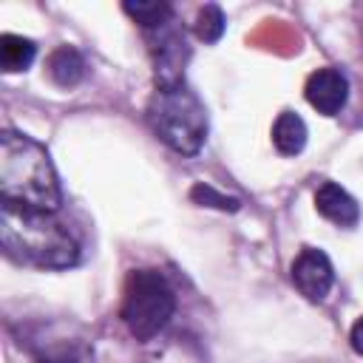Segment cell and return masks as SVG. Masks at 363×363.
Listing matches in <instances>:
<instances>
[{
    "label": "cell",
    "instance_id": "4fadbf2b",
    "mask_svg": "<svg viewBox=\"0 0 363 363\" xmlns=\"http://www.w3.org/2000/svg\"><path fill=\"white\" fill-rule=\"evenodd\" d=\"M190 199H193V201H199V204L216 207V210H230V213H235V210L241 207V201H238V199L224 196V193H218V190H216V187H210V184H196V187L190 190Z\"/></svg>",
    "mask_w": 363,
    "mask_h": 363
},
{
    "label": "cell",
    "instance_id": "277c9868",
    "mask_svg": "<svg viewBox=\"0 0 363 363\" xmlns=\"http://www.w3.org/2000/svg\"><path fill=\"white\" fill-rule=\"evenodd\" d=\"M176 312V295L156 269H133L125 281L122 320L136 340L156 337Z\"/></svg>",
    "mask_w": 363,
    "mask_h": 363
},
{
    "label": "cell",
    "instance_id": "ba28073f",
    "mask_svg": "<svg viewBox=\"0 0 363 363\" xmlns=\"http://www.w3.org/2000/svg\"><path fill=\"white\" fill-rule=\"evenodd\" d=\"M48 77L60 88H74L85 77V60L74 45H60L48 57Z\"/></svg>",
    "mask_w": 363,
    "mask_h": 363
},
{
    "label": "cell",
    "instance_id": "7a4b0ae2",
    "mask_svg": "<svg viewBox=\"0 0 363 363\" xmlns=\"http://www.w3.org/2000/svg\"><path fill=\"white\" fill-rule=\"evenodd\" d=\"M0 238L14 261L40 269H68L79 258L77 238L54 218V213H37L3 201Z\"/></svg>",
    "mask_w": 363,
    "mask_h": 363
},
{
    "label": "cell",
    "instance_id": "30bf717a",
    "mask_svg": "<svg viewBox=\"0 0 363 363\" xmlns=\"http://www.w3.org/2000/svg\"><path fill=\"white\" fill-rule=\"evenodd\" d=\"M37 57V45L28 37L20 34H3L0 37V68L6 74H20L26 71Z\"/></svg>",
    "mask_w": 363,
    "mask_h": 363
},
{
    "label": "cell",
    "instance_id": "8992f818",
    "mask_svg": "<svg viewBox=\"0 0 363 363\" xmlns=\"http://www.w3.org/2000/svg\"><path fill=\"white\" fill-rule=\"evenodd\" d=\"M303 94H306V102L318 113L335 116L343 111V105L349 99V79L337 68H318L315 74H309Z\"/></svg>",
    "mask_w": 363,
    "mask_h": 363
},
{
    "label": "cell",
    "instance_id": "5bb4252c",
    "mask_svg": "<svg viewBox=\"0 0 363 363\" xmlns=\"http://www.w3.org/2000/svg\"><path fill=\"white\" fill-rule=\"evenodd\" d=\"M349 340H352V349L363 357V318H357L354 320V326H352V335H349Z\"/></svg>",
    "mask_w": 363,
    "mask_h": 363
},
{
    "label": "cell",
    "instance_id": "3957f363",
    "mask_svg": "<svg viewBox=\"0 0 363 363\" xmlns=\"http://www.w3.org/2000/svg\"><path fill=\"white\" fill-rule=\"evenodd\" d=\"M147 122L167 147L184 156L199 153L207 139V111L184 82L156 85L147 102Z\"/></svg>",
    "mask_w": 363,
    "mask_h": 363
},
{
    "label": "cell",
    "instance_id": "9c48e42d",
    "mask_svg": "<svg viewBox=\"0 0 363 363\" xmlns=\"http://www.w3.org/2000/svg\"><path fill=\"white\" fill-rule=\"evenodd\" d=\"M272 145L284 156H298L306 145V125L295 111H281L272 125Z\"/></svg>",
    "mask_w": 363,
    "mask_h": 363
},
{
    "label": "cell",
    "instance_id": "8fae6325",
    "mask_svg": "<svg viewBox=\"0 0 363 363\" xmlns=\"http://www.w3.org/2000/svg\"><path fill=\"white\" fill-rule=\"evenodd\" d=\"M122 9H125V14H130L147 31L170 23V17H173V9L167 3H156V0H136V3H125Z\"/></svg>",
    "mask_w": 363,
    "mask_h": 363
},
{
    "label": "cell",
    "instance_id": "52a82bcc",
    "mask_svg": "<svg viewBox=\"0 0 363 363\" xmlns=\"http://www.w3.org/2000/svg\"><path fill=\"white\" fill-rule=\"evenodd\" d=\"M315 210H318L326 221H332V224H337V227H354V224L360 221V207H357V201H354L340 184H335V182H323V184L318 187V193H315Z\"/></svg>",
    "mask_w": 363,
    "mask_h": 363
},
{
    "label": "cell",
    "instance_id": "6da1fadb",
    "mask_svg": "<svg viewBox=\"0 0 363 363\" xmlns=\"http://www.w3.org/2000/svg\"><path fill=\"white\" fill-rule=\"evenodd\" d=\"M0 196L6 204L57 213L62 193L48 150L31 136L6 130L0 136Z\"/></svg>",
    "mask_w": 363,
    "mask_h": 363
},
{
    "label": "cell",
    "instance_id": "7c38bea8",
    "mask_svg": "<svg viewBox=\"0 0 363 363\" xmlns=\"http://www.w3.org/2000/svg\"><path fill=\"white\" fill-rule=\"evenodd\" d=\"M193 28H196V37H199V40H204V43H218L221 34H224V14H221V9H218L216 3H207V6L199 11Z\"/></svg>",
    "mask_w": 363,
    "mask_h": 363
},
{
    "label": "cell",
    "instance_id": "5b68a950",
    "mask_svg": "<svg viewBox=\"0 0 363 363\" xmlns=\"http://www.w3.org/2000/svg\"><path fill=\"white\" fill-rule=\"evenodd\" d=\"M292 284L298 286L303 298L323 301L335 284V269H332L329 255L318 247H303L298 258L292 261Z\"/></svg>",
    "mask_w": 363,
    "mask_h": 363
}]
</instances>
